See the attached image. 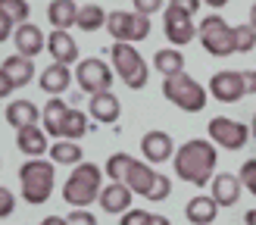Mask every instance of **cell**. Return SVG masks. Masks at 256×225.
Instances as JSON below:
<instances>
[{"label": "cell", "mask_w": 256, "mask_h": 225, "mask_svg": "<svg viewBox=\"0 0 256 225\" xmlns=\"http://www.w3.org/2000/svg\"><path fill=\"white\" fill-rule=\"evenodd\" d=\"M147 225H172V222L166 219V216H160V212H150V222Z\"/></svg>", "instance_id": "obj_40"}, {"label": "cell", "mask_w": 256, "mask_h": 225, "mask_svg": "<svg viewBox=\"0 0 256 225\" xmlns=\"http://www.w3.org/2000/svg\"><path fill=\"white\" fill-rule=\"evenodd\" d=\"M0 16H6V19H12L16 22V28L19 25H25L28 22V0H0Z\"/></svg>", "instance_id": "obj_29"}, {"label": "cell", "mask_w": 256, "mask_h": 225, "mask_svg": "<svg viewBox=\"0 0 256 225\" xmlns=\"http://www.w3.org/2000/svg\"><path fill=\"white\" fill-rule=\"evenodd\" d=\"M216 212H219V204H216L212 197H203V194L194 197V200L184 206V216H188L190 225H212Z\"/></svg>", "instance_id": "obj_25"}, {"label": "cell", "mask_w": 256, "mask_h": 225, "mask_svg": "<svg viewBox=\"0 0 256 225\" xmlns=\"http://www.w3.org/2000/svg\"><path fill=\"white\" fill-rule=\"evenodd\" d=\"M69 82H72L69 66H62V62H54V66H47L44 75H41V91H47L50 97H60L62 91H69Z\"/></svg>", "instance_id": "obj_24"}, {"label": "cell", "mask_w": 256, "mask_h": 225, "mask_svg": "<svg viewBox=\"0 0 256 225\" xmlns=\"http://www.w3.org/2000/svg\"><path fill=\"white\" fill-rule=\"evenodd\" d=\"M110 19V12H104V6H97V4H88L78 10V28L82 32H97V28H104Z\"/></svg>", "instance_id": "obj_28"}, {"label": "cell", "mask_w": 256, "mask_h": 225, "mask_svg": "<svg viewBox=\"0 0 256 225\" xmlns=\"http://www.w3.org/2000/svg\"><path fill=\"white\" fill-rule=\"evenodd\" d=\"M75 82H78L82 91L88 94H104L110 91V84H112V69L106 66L104 60H97V56H88L78 62V69H75Z\"/></svg>", "instance_id": "obj_11"}, {"label": "cell", "mask_w": 256, "mask_h": 225, "mask_svg": "<svg viewBox=\"0 0 256 225\" xmlns=\"http://www.w3.org/2000/svg\"><path fill=\"white\" fill-rule=\"evenodd\" d=\"M210 94L222 104H238L244 94H250V82L244 72H234V69H225V72H216L210 78Z\"/></svg>", "instance_id": "obj_12"}, {"label": "cell", "mask_w": 256, "mask_h": 225, "mask_svg": "<svg viewBox=\"0 0 256 225\" xmlns=\"http://www.w3.org/2000/svg\"><path fill=\"white\" fill-rule=\"evenodd\" d=\"M203 4H210V6H212V10H222V6H225V4H228V0H203Z\"/></svg>", "instance_id": "obj_42"}, {"label": "cell", "mask_w": 256, "mask_h": 225, "mask_svg": "<svg viewBox=\"0 0 256 225\" xmlns=\"http://www.w3.org/2000/svg\"><path fill=\"white\" fill-rule=\"evenodd\" d=\"M84 132H88V116L82 110H69L66 128H62V141H78Z\"/></svg>", "instance_id": "obj_30"}, {"label": "cell", "mask_w": 256, "mask_h": 225, "mask_svg": "<svg viewBox=\"0 0 256 225\" xmlns=\"http://www.w3.org/2000/svg\"><path fill=\"white\" fill-rule=\"evenodd\" d=\"M4 116H6V122L12 125V128L19 132V128H28V125H38V119H41L44 112L38 110L32 100H12V104H6Z\"/></svg>", "instance_id": "obj_21"}, {"label": "cell", "mask_w": 256, "mask_h": 225, "mask_svg": "<svg viewBox=\"0 0 256 225\" xmlns=\"http://www.w3.org/2000/svg\"><path fill=\"white\" fill-rule=\"evenodd\" d=\"M250 132H253V141H256V116H253V128Z\"/></svg>", "instance_id": "obj_46"}, {"label": "cell", "mask_w": 256, "mask_h": 225, "mask_svg": "<svg viewBox=\"0 0 256 225\" xmlns=\"http://www.w3.org/2000/svg\"><path fill=\"white\" fill-rule=\"evenodd\" d=\"M244 219H247V225H256V210H247Z\"/></svg>", "instance_id": "obj_44"}, {"label": "cell", "mask_w": 256, "mask_h": 225, "mask_svg": "<svg viewBox=\"0 0 256 225\" xmlns=\"http://www.w3.org/2000/svg\"><path fill=\"white\" fill-rule=\"evenodd\" d=\"M82 144L78 141H54V147H50V162H56V166H82Z\"/></svg>", "instance_id": "obj_26"}, {"label": "cell", "mask_w": 256, "mask_h": 225, "mask_svg": "<svg viewBox=\"0 0 256 225\" xmlns=\"http://www.w3.org/2000/svg\"><path fill=\"white\" fill-rule=\"evenodd\" d=\"M140 150H144V156L150 162H166L172 154H178L175 144H172V138L166 132H147L144 138H140Z\"/></svg>", "instance_id": "obj_17"}, {"label": "cell", "mask_w": 256, "mask_h": 225, "mask_svg": "<svg viewBox=\"0 0 256 225\" xmlns=\"http://www.w3.org/2000/svg\"><path fill=\"white\" fill-rule=\"evenodd\" d=\"M150 222V212L144 210H128L125 216H119V225H147Z\"/></svg>", "instance_id": "obj_34"}, {"label": "cell", "mask_w": 256, "mask_h": 225, "mask_svg": "<svg viewBox=\"0 0 256 225\" xmlns=\"http://www.w3.org/2000/svg\"><path fill=\"white\" fill-rule=\"evenodd\" d=\"M119 112H122V106H119V97L112 94V91H104V94H94L91 97V116L97 122L112 125V122L119 119Z\"/></svg>", "instance_id": "obj_23"}, {"label": "cell", "mask_w": 256, "mask_h": 225, "mask_svg": "<svg viewBox=\"0 0 256 225\" xmlns=\"http://www.w3.org/2000/svg\"><path fill=\"white\" fill-rule=\"evenodd\" d=\"M169 194H172V182H169V175H160V172H156V182H153V188H150L147 200H153V204H160V200H166Z\"/></svg>", "instance_id": "obj_32"}, {"label": "cell", "mask_w": 256, "mask_h": 225, "mask_svg": "<svg viewBox=\"0 0 256 225\" xmlns=\"http://www.w3.org/2000/svg\"><path fill=\"white\" fill-rule=\"evenodd\" d=\"M216 144L212 141H184L175 154V175L190 182L194 188H206L216 178Z\"/></svg>", "instance_id": "obj_1"}, {"label": "cell", "mask_w": 256, "mask_h": 225, "mask_svg": "<svg viewBox=\"0 0 256 225\" xmlns=\"http://www.w3.org/2000/svg\"><path fill=\"white\" fill-rule=\"evenodd\" d=\"M197 38H200V44L206 47V54H212V56H232V54H238L234 28L222 16H206V19H203L197 25Z\"/></svg>", "instance_id": "obj_7"}, {"label": "cell", "mask_w": 256, "mask_h": 225, "mask_svg": "<svg viewBox=\"0 0 256 225\" xmlns=\"http://www.w3.org/2000/svg\"><path fill=\"white\" fill-rule=\"evenodd\" d=\"M234 38H238V54H250L256 47V28L253 25H234Z\"/></svg>", "instance_id": "obj_31"}, {"label": "cell", "mask_w": 256, "mask_h": 225, "mask_svg": "<svg viewBox=\"0 0 256 225\" xmlns=\"http://www.w3.org/2000/svg\"><path fill=\"white\" fill-rule=\"evenodd\" d=\"M69 104L66 100H60V97H50L47 100V106H44V132L50 138H60L62 141V128H66V119H69Z\"/></svg>", "instance_id": "obj_19"}, {"label": "cell", "mask_w": 256, "mask_h": 225, "mask_svg": "<svg viewBox=\"0 0 256 225\" xmlns=\"http://www.w3.org/2000/svg\"><path fill=\"white\" fill-rule=\"evenodd\" d=\"M106 175H110L112 182L128 184V188H132L134 194H140V197H147L150 188H153V182H156V172H153L150 166H144L140 160L128 156V154H112V156L106 160Z\"/></svg>", "instance_id": "obj_4"}, {"label": "cell", "mask_w": 256, "mask_h": 225, "mask_svg": "<svg viewBox=\"0 0 256 225\" xmlns=\"http://www.w3.org/2000/svg\"><path fill=\"white\" fill-rule=\"evenodd\" d=\"M100 191H104L100 188V169L94 162H82V166H75L69 172L66 184H62V200L75 210H84L94 200H100Z\"/></svg>", "instance_id": "obj_3"}, {"label": "cell", "mask_w": 256, "mask_h": 225, "mask_svg": "<svg viewBox=\"0 0 256 225\" xmlns=\"http://www.w3.org/2000/svg\"><path fill=\"white\" fill-rule=\"evenodd\" d=\"M34 78V62L22 54H12L0 62V94L10 97L12 91H19Z\"/></svg>", "instance_id": "obj_9"}, {"label": "cell", "mask_w": 256, "mask_h": 225, "mask_svg": "<svg viewBox=\"0 0 256 225\" xmlns=\"http://www.w3.org/2000/svg\"><path fill=\"white\" fill-rule=\"evenodd\" d=\"M78 4L75 0H50L47 6V22L54 25L56 32H69L72 25H78Z\"/></svg>", "instance_id": "obj_16"}, {"label": "cell", "mask_w": 256, "mask_h": 225, "mask_svg": "<svg viewBox=\"0 0 256 225\" xmlns=\"http://www.w3.org/2000/svg\"><path fill=\"white\" fill-rule=\"evenodd\" d=\"M240 184H244L247 191L256 197V156H253V160H247L244 166H240Z\"/></svg>", "instance_id": "obj_33"}, {"label": "cell", "mask_w": 256, "mask_h": 225, "mask_svg": "<svg viewBox=\"0 0 256 225\" xmlns=\"http://www.w3.org/2000/svg\"><path fill=\"white\" fill-rule=\"evenodd\" d=\"M54 182H56V162H47V160H28L19 166V188H22V200L25 204H47L50 191H54Z\"/></svg>", "instance_id": "obj_2"}, {"label": "cell", "mask_w": 256, "mask_h": 225, "mask_svg": "<svg viewBox=\"0 0 256 225\" xmlns=\"http://www.w3.org/2000/svg\"><path fill=\"white\" fill-rule=\"evenodd\" d=\"M132 197H134V191L128 184L112 182V184H106L104 191H100V206L106 212H112V216H125V212L132 210Z\"/></svg>", "instance_id": "obj_14"}, {"label": "cell", "mask_w": 256, "mask_h": 225, "mask_svg": "<svg viewBox=\"0 0 256 225\" xmlns=\"http://www.w3.org/2000/svg\"><path fill=\"white\" fill-rule=\"evenodd\" d=\"M162 25H166V38H169L175 47H182V44H190V41H194V16H188V12L169 6V10H166Z\"/></svg>", "instance_id": "obj_13"}, {"label": "cell", "mask_w": 256, "mask_h": 225, "mask_svg": "<svg viewBox=\"0 0 256 225\" xmlns=\"http://www.w3.org/2000/svg\"><path fill=\"white\" fill-rule=\"evenodd\" d=\"M16 147L22 150L25 156L38 160L47 150V132L41 128V125H28V128H19L16 132Z\"/></svg>", "instance_id": "obj_22"}, {"label": "cell", "mask_w": 256, "mask_h": 225, "mask_svg": "<svg viewBox=\"0 0 256 225\" xmlns=\"http://www.w3.org/2000/svg\"><path fill=\"white\" fill-rule=\"evenodd\" d=\"M162 10V0H134V12H140V16H153V12Z\"/></svg>", "instance_id": "obj_35"}, {"label": "cell", "mask_w": 256, "mask_h": 225, "mask_svg": "<svg viewBox=\"0 0 256 225\" xmlns=\"http://www.w3.org/2000/svg\"><path fill=\"white\" fill-rule=\"evenodd\" d=\"M106 28H110V34H112V41L132 44V41H144V38L150 34V19L140 16V12L116 10V12H110Z\"/></svg>", "instance_id": "obj_8"}, {"label": "cell", "mask_w": 256, "mask_h": 225, "mask_svg": "<svg viewBox=\"0 0 256 225\" xmlns=\"http://www.w3.org/2000/svg\"><path fill=\"white\" fill-rule=\"evenodd\" d=\"M12 25H16V22H12V19H6V16H0V38H4V41H6L10 34H16V32H12Z\"/></svg>", "instance_id": "obj_39"}, {"label": "cell", "mask_w": 256, "mask_h": 225, "mask_svg": "<svg viewBox=\"0 0 256 225\" xmlns=\"http://www.w3.org/2000/svg\"><path fill=\"white\" fill-rule=\"evenodd\" d=\"M47 50L50 56H54V62H62V66H69V62L78 60V44H75V38L69 32H50L47 34Z\"/></svg>", "instance_id": "obj_15"}, {"label": "cell", "mask_w": 256, "mask_h": 225, "mask_svg": "<svg viewBox=\"0 0 256 225\" xmlns=\"http://www.w3.org/2000/svg\"><path fill=\"white\" fill-rule=\"evenodd\" d=\"M110 56H112V66H116L119 78H122L128 88H132V91H140V88L147 84L150 69H147L144 56L134 50V44H122V41H116V44L110 47Z\"/></svg>", "instance_id": "obj_6"}, {"label": "cell", "mask_w": 256, "mask_h": 225, "mask_svg": "<svg viewBox=\"0 0 256 225\" xmlns=\"http://www.w3.org/2000/svg\"><path fill=\"white\" fill-rule=\"evenodd\" d=\"M162 97L169 100V104H175L178 110H184V112H200L206 106V88L197 84L184 72L169 75V78L162 82Z\"/></svg>", "instance_id": "obj_5"}, {"label": "cell", "mask_w": 256, "mask_h": 225, "mask_svg": "<svg viewBox=\"0 0 256 225\" xmlns=\"http://www.w3.org/2000/svg\"><path fill=\"white\" fill-rule=\"evenodd\" d=\"M250 25H253V28H256V4L250 6Z\"/></svg>", "instance_id": "obj_45"}, {"label": "cell", "mask_w": 256, "mask_h": 225, "mask_svg": "<svg viewBox=\"0 0 256 225\" xmlns=\"http://www.w3.org/2000/svg\"><path fill=\"white\" fill-rule=\"evenodd\" d=\"M0 216H12V191H6V188L0 191Z\"/></svg>", "instance_id": "obj_38"}, {"label": "cell", "mask_w": 256, "mask_h": 225, "mask_svg": "<svg viewBox=\"0 0 256 225\" xmlns=\"http://www.w3.org/2000/svg\"><path fill=\"white\" fill-rule=\"evenodd\" d=\"M12 41H16V50H19L22 56H28V60H32V56H38V54L44 50V41H47V38H44V32L38 28V25L25 22V25H19V28H16Z\"/></svg>", "instance_id": "obj_18"}, {"label": "cell", "mask_w": 256, "mask_h": 225, "mask_svg": "<svg viewBox=\"0 0 256 225\" xmlns=\"http://www.w3.org/2000/svg\"><path fill=\"white\" fill-rule=\"evenodd\" d=\"M153 66H156L166 78L169 75H178V72H184V56H182V50L178 47H166V50H156V56H153Z\"/></svg>", "instance_id": "obj_27"}, {"label": "cell", "mask_w": 256, "mask_h": 225, "mask_svg": "<svg viewBox=\"0 0 256 225\" xmlns=\"http://www.w3.org/2000/svg\"><path fill=\"white\" fill-rule=\"evenodd\" d=\"M219 206H234L238 197H240V175H228V172H219L212 178V194H210Z\"/></svg>", "instance_id": "obj_20"}, {"label": "cell", "mask_w": 256, "mask_h": 225, "mask_svg": "<svg viewBox=\"0 0 256 225\" xmlns=\"http://www.w3.org/2000/svg\"><path fill=\"white\" fill-rule=\"evenodd\" d=\"M206 132H210V141L219 144V147H225V150H240V147L250 141V134H253L244 122H234V119H228V116L210 119Z\"/></svg>", "instance_id": "obj_10"}, {"label": "cell", "mask_w": 256, "mask_h": 225, "mask_svg": "<svg viewBox=\"0 0 256 225\" xmlns=\"http://www.w3.org/2000/svg\"><path fill=\"white\" fill-rule=\"evenodd\" d=\"M41 225H69V222L62 219V216H47V219H44Z\"/></svg>", "instance_id": "obj_41"}, {"label": "cell", "mask_w": 256, "mask_h": 225, "mask_svg": "<svg viewBox=\"0 0 256 225\" xmlns=\"http://www.w3.org/2000/svg\"><path fill=\"white\" fill-rule=\"evenodd\" d=\"M200 4H203V0H169V6H175V10H182V12H188V16H197V10H200Z\"/></svg>", "instance_id": "obj_37"}, {"label": "cell", "mask_w": 256, "mask_h": 225, "mask_svg": "<svg viewBox=\"0 0 256 225\" xmlns=\"http://www.w3.org/2000/svg\"><path fill=\"white\" fill-rule=\"evenodd\" d=\"M66 222H69V225H97L94 212H88V210H75V212H69Z\"/></svg>", "instance_id": "obj_36"}, {"label": "cell", "mask_w": 256, "mask_h": 225, "mask_svg": "<svg viewBox=\"0 0 256 225\" xmlns=\"http://www.w3.org/2000/svg\"><path fill=\"white\" fill-rule=\"evenodd\" d=\"M247 82H250V91L256 94V69H253V72H247Z\"/></svg>", "instance_id": "obj_43"}]
</instances>
